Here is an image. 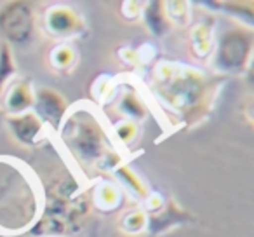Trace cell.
I'll list each match as a JSON object with an SVG mask.
<instances>
[{"label":"cell","instance_id":"cell-1","mask_svg":"<svg viewBox=\"0 0 254 237\" xmlns=\"http://www.w3.org/2000/svg\"><path fill=\"white\" fill-rule=\"evenodd\" d=\"M89 202L75 194V183L68 178L56 181L49 188V197L44 209L40 225L35 234H58L71 232L77 229L80 220L87 216Z\"/></svg>","mask_w":254,"mask_h":237},{"label":"cell","instance_id":"cell-8","mask_svg":"<svg viewBox=\"0 0 254 237\" xmlns=\"http://www.w3.org/2000/svg\"><path fill=\"white\" fill-rule=\"evenodd\" d=\"M7 124L11 128L12 135L16 136V140L28 147L35 143V140L39 138L40 131L44 128V122L32 112L19 113V115H9Z\"/></svg>","mask_w":254,"mask_h":237},{"label":"cell","instance_id":"cell-3","mask_svg":"<svg viewBox=\"0 0 254 237\" xmlns=\"http://www.w3.org/2000/svg\"><path fill=\"white\" fill-rule=\"evenodd\" d=\"M0 33L14 46H26L35 35V12L28 2H9L0 9Z\"/></svg>","mask_w":254,"mask_h":237},{"label":"cell","instance_id":"cell-11","mask_svg":"<svg viewBox=\"0 0 254 237\" xmlns=\"http://www.w3.org/2000/svg\"><path fill=\"white\" fill-rule=\"evenodd\" d=\"M145 23L153 35H166V32L171 28V21L166 16V7L162 2H150L148 7L145 9Z\"/></svg>","mask_w":254,"mask_h":237},{"label":"cell","instance_id":"cell-13","mask_svg":"<svg viewBox=\"0 0 254 237\" xmlns=\"http://www.w3.org/2000/svg\"><path fill=\"white\" fill-rule=\"evenodd\" d=\"M16 72L14 61H12V54H11V47L7 44L0 47V92L4 89V84L7 82V79L11 77Z\"/></svg>","mask_w":254,"mask_h":237},{"label":"cell","instance_id":"cell-7","mask_svg":"<svg viewBox=\"0 0 254 237\" xmlns=\"http://www.w3.org/2000/svg\"><path fill=\"white\" fill-rule=\"evenodd\" d=\"M46 28L53 37L66 39V37L80 33L84 30V23L73 9L64 7V5H54L46 12Z\"/></svg>","mask_w":254,"mask_h":237},{"label":"cell","instance_id":"cell-14","mask_svg":"<svg viewBox=\"0 0 254 237\" xmlns=\"http://www.w3.org/2000/svg\"><path fill=\"white\" fill-rule=\"evenodd\" d=\"M51 61L56 68L64 70V68H70L75 63V53L71 51V47L63 46V47H56V51L51 56Z\"/></svg>","mask_w":254,"mask_h":237},{"label":"cell","instance_id":"cell-6","mask_svg":"<svg viewBox=\"0 0 254 237\" xmlns=\"http://www.w3.org/2000/svg\"><path fill=\"white\" fill-rule=\"evenodd\" d=\"M33 106H35V115L42 122H47L54 131L60 129L63 124L64 113H66V101L64 98L56 92L54 89L42 87L37 92H33Z\"/></svg>","mask_w":254,"mask_h":237},{"label":"cell","instance_id":"cell-10","mask_svg":"<svg viewBox=\"0 0 254 237\" xmlns=\"http://www.w3.org/2000/svg\"><path fill=\"white\" fill-rule=\"evenodd\" d=\"M187 220V213L180 208L174 201H169L167 208L164 209L160 215H152L150 216V232L152 234H160L166 232L167 229H171L176 223H181Z\"/></svg>","mask_w":254,"mask_h":237},{"label":"cell","instance_id":"cell-4","mask_svg":"<svg viewBox=\"0 0 254 237\" xmlns=\"http://www.w3.org/2000/svg\"><path fill=\"white\" fill-rule=\"evenodd\" d=\"M253 51V32L232 28L223 33L216 51V68L223 72H242L249 65Z\"/></svg>","mask_w":254,"mask_h":237},{"label":"cell","instance_id":"cell-15","mask_svg":"<svg viewBox=\"0 0 254 237\" xmlns=\"http://www.w3.org/2000/svg\"><path fill=\"white\" fill-rule=\"evenodd\" d=\"M145 222H146L145 213H143V211H132V213H129V215L124 216L122 227H124V230H126V232L134 234V232H139V230L143 229Z\"/></svg>","mask_w":254,"mask_h":237},{"label":"cell","instance_id":"cell-17","mask_svg":"<svg viewBox=\"0 0 254 237\" xmlns=\"http://www.w3.org/2000/svg\"><path fill=\"white\" fill-rule=\"evenodd\" d=\"M126 237H136V236H126Z\"/></svg>","mask_w":254,"mask_h":237},{"label":"cell","instance_id":"cell-12","mask_svg":"<svg viewBox=\"0 0 254 237\" xmlns=\"http://www.w3.org/2000/svg\"><path fill=\"white\" fill-rule=\"evenodd\" d=\"M212 47V39L211 32H209L207 25H200L193 30L191 33V49H193L195 56L197 58H205L211 53Z\"/></svg>","mask_w":254,"mask_h":237},{"label":"cell","instance_id":"cell-5","mask_svg":"<svg viewBox=\"0 0 254 237\" xmlns=\"http://www.w3.org/2000/svg\"><path fill=\"white\" fill-rule=\"evenodd\" d=\"M204 75L197 72H187L181 75L164 77L166 84L160 87V92L166 96L171 105L178 108L195 106L197 99L200 98V91H204Z\"/></svg>","mask_w":254,"mask_h":237},{"label":"cell","instance_id":"cell-16","mask_svg":"<svg viewBox=\"0 0 254 237\" xmlns=\"http://www.w3.org/2000/svg\"><path fill=\"white\" fill-rule=\"evenodd\" d=\"M122 108L126 110V113L129 117H139V115H143V106H141V103L138 101V98H136L134 94H127L126 98H124V101H122Z\"/></svg>","mask_w":254,"mask_h":237},{"label":"cell","instance_id":"cell-2","mask_svg":"<svg viewBox=\"0 0 254 237\" xmlns=\"http://www.w3.org/2000/svg\"><path fill=\"white\" fill-rule=\"evenodd\" d=\"M63 142L78 162L91 166L105 159V131L92 113L78 110L68 117L63 128Z\"/></svg>","mask_w":254,"mask_h":237},{"label":"cell","instance_id":"cell-9","mask_svg":"<svg viewBox=\"0 0 254 237\" xmlns=\"http://www.w3.org/2000/svg\"><path fill=\"white\" fill-rule=\"evenodd\" d=\"M33 105V91L28 82H16L5 94V108L12 115L25 113Z\"/></svg>","mask_w":254,"mask_h":237}]
</instances>
